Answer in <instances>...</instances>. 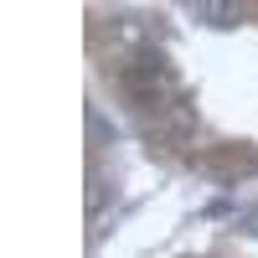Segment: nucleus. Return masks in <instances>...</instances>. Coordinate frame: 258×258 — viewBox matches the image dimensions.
<instances>
[{"mask_svg":"<svg viewBox=\"0 0 258 258\" xmlns=\"http://www.w3.org/2000/svg\"><path fill=\"white\" fill-rule=\"evenodd\" d=\"M248 227H253V232H258V212H253V217H248Z\"/></svg>","mask_w":258,"mask_h":258,"instance_id":"f257e3e1","label":"nucleus"}]
</instances>
